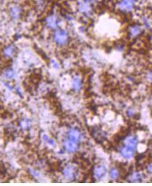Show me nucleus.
Segmentation results:
<instances>
[{"label": "nucleus", "mask_w": 152, "mask_h": 186, "mask_svg": "<svg viewBox=\"0 0 152 186\" xmlns=\"http://www.w3.org/2000/svg\"><path fill=\"white\" fill-rule=\"evenodd\" d=\"M29 171L32 174V176H34V177H38V176H39V174H38V173L37 172V171H33V170H31V169H30Z\"/></svg>", "instance_id": "6ab92c4d"}, {"label": "nucleus", "mask_w": 152, "mask_h": 186, "mask_svg": "<svg viewBox=\"0 0 152 186\" xmlns=\"http://www.w3.org/2000/svg\"><path fill=\"white\" fill-rule=\"evenodd\" d=\"M134 5H135L134 0H121L118 6L119 9L123 12H130L134 9Z\"/></svg>", "instance_id": "f03ea898"}, {"label": "nucleus", "mask_w": 152, "mask_h": 186, "mask_svg": "<svg viewBox=\"0 0 152 186\" xmlns=\"http://www.w3.org/2000/svg\"><path fill=\"white\" fill-rule=\"evenodd\" d=\"M63 174L66 178L73 179L75 176V171L72 167L68 166L63 170Z\"/></svg>", "instance_id": "9d476101"}, {"label": "nucleus", "mask_w": 152, "mask_h": 186, "mask_svg": "<svg viewBox=\"0 0 152 186\" xmlns=\"http://www.w3.org/2000/svg\"><path fill=\"white\" fill-rule=\"evenodd\" d=\"M51 62H52V65H53V67L55 69H58L59 68V65L56 62H55V61H51Z\"/></svg>", "instance_id": "aec40b11"}, {"label": "nucleus", "mask_w": 152, "mask_h": 186, "mask_svg": "<svg viewBox=\"0 0 152 186\" xmlns=\"http://www.w3.org/2000/svg\"><path fill=\"white\" fill-rule=\"evenodd\" d=\"M142 179V174L140 173H136L130 177L131 182H139Z\"/></svg>", "instance_id": "dca6fc26"}, {"label": "nucleus", "mask_w": 152, "mask_h": 186, "mask_svg": "<svg viewBox=\"0 0 152 186\" xmlns=\"http://www.w3.org/2000/svg\"><path fill=\"white\" fill-rule=\"evenodd\" d=\"M142 27L139 25H134L130 29V34L132 36H137L142 32Z\"/></svg>", "instance_id": "f8f14e48"}, {"label": "nucleus", "mask_w": 152, "mask_h": 186, "mask_svg": "<svg viewBox=\"0 0 152 186\" xmlns=\"http://www.w3.org/2000/svg\"><path fill=\"white\" fill-rule=\"evenodd\" d=\"M82 136H81V132L78 130L73 128L69 131V138L75 142H78L81 141Z\"/></svg>", "instance_id": "423d86ee"}, {"label": "nucleus", "mask_w": 152, "mask_h": 186, "mask_svg": "<svg viewBox=\"0 0 152 186\" xmlns=\"http://www.w3.org/2000/svg\"><path fill=\"white\" fill-rule=\"evenodd\" d=\"M53 37L54 41H55L58 44L62 45L66 43L68 36L66 31L62 29H59L57 30V31L54 33Z\"/></svg>", "instance_id": "f257e3e1"}, {"label": "nucleus", "mask_w": 152, "mask_h": 186, "mask_svg": "<svg viewBox=\"0 0 152 186\" xmlns=\"http://www.w3.org/2000/svg\"><path fill=\"white\" fill-rule=\"evenodd\" d=\"M4 76L8 79H11L15 76V72L13 69H7L4 72Z\"/></svg>", "instance_id": "2eb2a0df"}, {"label": "nucleus", "mask_w": 152, "mask_h": 186, "mask_svg": "<svg viewBox=\"0 0 152 186\" xmlns=\"http://www.w3.org/2000/svg\"><path fill=\"white\" fill-rule=\"evenodd\" d=\"M46 24L48 27L53 29H56L59 24V19L56 15H51L46 19Z\"/></svg>", "instance_id": "20e7f679"}, {"label": "nucleus", "mask_w": 152, "mask_h": 186, "mask_svg": "<svg viewBox=\"0 0 152 186\" xmlns=\"http://www.w3.org/2000/svg\"><path fill=\"white\" fill-rule=\"evenodd\" d=\"M118 176H119V171L115 168H112L110 171V176H111L112 179L117 178Z\"/></svg>", "instance_id": "a211bd4d"}, {"label": "nucleus", "mask_w": 152, "mask_h": 186, "mask_svg": "<svg viewBox=\"0 0 152 186\" xmlns=\"http://www.w3.org/2000/svg\"><path fill=\"white\" fill-rule=\"evenodd\" d=\"M106 173V168L104 166H98L95 168V171H94V173H95V176L97 178H100L102 176L105 175V173Z\"/></svg>", "instance_id": "9b49d317"}, {"label": "nucleus", "mask_w": 152, "mask_h": 186, "mask_svg": "<svg viewBox=\"0 0 152 186\" xmlns=\"http://www.w3.org/2000/svg\"><path fill=\"white\" fill-rule=\"evenodd\" d=\"M64 146L65 149L70 153H73L77 150V144L76 142L72 140H67L64 143Z\"/></svg>", "instance_id": "0eeeda50"}, {"label": "nucleus", "mask_w": 152, "mask_h": 186, "mask_svg": "<svg viewBox=\"0 0 152 186\" xmlns=\"http://www.w3.org/2000/svg\"><path fill=\"white\" fill-rule=\"evenodd\" d=\"M90 3L87 2V1L83 0L82 1L79 3L78 4V9L82 14L85 15H89L90 12H92V8L90 6Z\"/></svg>", "instance_id": "7ed1b4c3"}, {"label": "nucleus", "mask_w": 152, "mask_h": 186, "mask_svg": "<svg viewBox=\"0 0 152 186\" xmlns=\"http://www.w3.org/2000/svg\"><path fill=\"white\" fill-rule=\"evenodd\" d=\"M30 126H31V122L28 121V120H23L20 123V126L23 129L28 128V127H30Z\"/></svg>", "instance_id": "f3484780"}, {"label": "nucleus", "mask_w": 152, "mask_h": 186, "mask_svg": "<svg viewBox=\"0 0 152 186\" xmlns=\"http://www.w3.org/2000/svg\"><path fill=\"white\" fill-rule=\"evenodd\" d=\"M85 1H87V2L89 3H92V2H94V1H95L96 0H85Z\"/></svg>", "instance_id": "4be33fe9"}, {"label": "nucleus", "mask_w": 152, "mask_h": 186, "mask_svg": "<svg viewBox=\"0 0 152 186\" xmlns=\"http://www.w3.org/2000/svg\"><path fill=\"white\" fill-rule=\"evenodd\" d=\"M11 17L14 19H18L20 18L21 14H22V9L20 6L17 5H14L10 8L9 10Z\"/></svg>", "instance_id": "39448f33"}, {"label": "nucleus", "mask_w": 152, "mask_h": 186, "mask_svg": "<svg viewBox=\"0 0 152 186\" xmlns=\"http://www.w3.org/2000/svg\"><path fill=\"white\" fill-rule=\"evenodd\" d=\"M14 51H15L14 46H9L4 49L3 54H4V55L6 57H12L13 54H14Z\"/></svg>", "instance_id": "ddd939ff"}, {"label": "nucleus", "mask_w": 152, "mask_h": 186, "mask_svg": "<svg viewBox=\"0 0 152 186\" xmlns=\"http://www.w3.org/2000/svg\"><path fill=\"white\" fill-rule=\"evenodd\" d=\"M125 145L127 147L134 150L136 149V148H137V139L135 137H134V136H131V137L127 138V140L125 141Z\"/></svg>", "instance_id": "6e6552de"}, {"label": "nucleus", "mask_w": 152, "mask_h": 186, "mask_svg": "<svg viewBox=\"0 0 152 186\" xmlns=\"http://www.w3.org/2000/svg\"><path fill=\"white\" fill-rule=\"evenodd\" d=\"M81 79H80L78 77H75L74 79H73V89L75 90H79L81 88Z\"/></svg>", "instance_id": "4468645a"}, {"label": "nucleus", "mask_w": 152, "mask_h": 186, "mask_svg": "<svg viewBox=\"0 0 152 186\" xmlns=\"http://www.w3.org/2000/svg\"><path fill=\"white\" fill-rule=\"evenodd\" d=\"M120 152L121 153V155L127 159H129V158H131L132 156H133V153H134V150L132 149L129 148L127 146L121 148Z\"/></svg>", "instance_id": "1a4fd4ad"}, {"label": "nucleus", "mask_w": 152, "mask_h": 186, "mask_svg": "<svg viewBox=\"0 0 152 186\" xmlns=\"http://www.w3.org/2000/svg\"><path fill=\"white\" fill-rule=\"evenodd\" d=\"M148 169H149V172L151 173V164H150V163L148 165Z\"/></svg>", "instance_id": "412c9836"}]
</instances>
